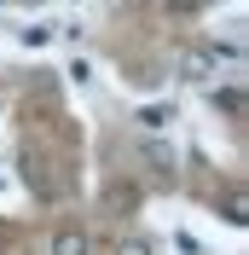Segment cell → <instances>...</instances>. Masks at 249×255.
<instances>
[{
  "mask_svg": "<svg viewBox=\"0 0 249 255\" xmlns=\"http://www.w3.org/2000/svg\"><path fill=\"white\" fill-rule=\"evenodd\" d=\"M215 105H220L226 116H244V87H220V93H215Z\"/></svg>",
  "mask_w": 249,
  "mask_h": 255,
  "instance_id": "5b68a950",
  "label": "cell"
},
{
  "mask_svg": "<svg viewBox=\"0 0 249 255\" xmlns=\"http://www.w3.org/2000/svg\"><path fill=\"white\" fill-rule=\"evenodd\" d=\"M0 6H6V0H0Z\"/></svg>",
  "mask_w": 249,
  "mask_h": 255,
  "instance_id": "30bf717a",
  "label": "cell"
},
{
  "mask_svg": "<svg viewBox=\"0 0 249 255\" xmlns=\"http://www.w3.org/2000/svg\"><path fill=\"white\" fill-rule=\"evenodd\" d=\"M116 255H151V244H145V238H122V250H116Z\"/></svg>",
  "mask_w": 249,
  "mask_h": 255,
  "instance_id": "ba28073f",
  "label": "cell"
},
{
  "mask_svg": "<svg viewBox=\"0 0 249 255\" xmlns=\"http://www.w3.org/2000/svg\"><path fill=\"white\" fill-rule=\"evenodd\" d=\"M52 255H93V238L81 226H58L52 232Z\"/></svg>",
  "mask_w": 249,
  "mask_h": 255,
  "instance_id": "3957f363",
  "label": "cell"
},
{
  "mask_svg": "<svg viewBox=\"0 0 249 255\" xmlns=\"http://www.w3.org/2000/svg\"><path fill=\"white\" fill-rule=\"evenodd\" d=\"M226 221H232V226H244V221H249V203H244V191H232V197H226Z\"/></svg>",
  "mask_w": 249,
  "mask_h": 255,
  "instance_id": "52a82bcc",
  "label": "cell"
},
{
  "mask_svg": "<svg viewBox=\"0 0 249 255\" xmlns=\"http://www.w3.org/2000/svg\"><path fill=\"white\" fill-rule=\"evenodd\" d=\"M174 70H180L186 81H215V76H220V52H215V47H180Z\"/></svg>",
  "mask_w": 249,
  "mask_h": 255,
  "instance_id": "6da1fadb",
  "label": "cell"
},
{
  "mask_svg": "<svg viewBox=\"0 0 249 255\" xmlns=\"http://www.w3.org/2000/svg\"><path fill=\"white\" fill-rule=\"evenodd\" d=\"M168 122H174L168 105H145V111H139V128H145V133H156V128H168Z\"/></svg>",
  "mask_w": 249,
  "mask_h": 255,
  "instance_id": "277c9868",
  "label": "cell"
},
{
  "mask_svg": "<svg viewBox=\"0 0 249 255\" xmlns=\"http://www.w3.org/2000/svg\"><path fill=\"white\" fill-rule=\"evenodd\" d=\"M52 35H58V29H52V23H35V29H23V35H17V41H23V47H47Z\"/></svg>",
  "mask_w": 249,
  "mask_h": 255,
  "instance_id": "8992f818",
  "label": "cell"
},
{
  "mask_svg": "<svg viewBox=\"0 0 249 255\" xmlns=\"http://www.w3.org/2000/svg\"><path fill=\"white\" fill-rule=\"evenodd\" d=\"M139 162H145V168H156V174H174V168H180L174 145H162V139H145V145H139Z\"/></svg>",
  "mask_w": 249,
  "mask_h": 255,
  "instance_id": "7a4b0ae2",
  "label": "cell"
},
{
  "mask_svg": "<svg viewBox=\"0 0 249 255\" xmlns=\"http://www.w3.org/2000/svg\"><path fill=\"white\" fill-rule=\"evenodd\" d=\"M29 6H41V0H29Z\"/></svg>",
  "mask_w": 249,
  "mask_h": 255,
  "instance_id": "9c48e42d",
  "label": "cell"
}]
</instances>
